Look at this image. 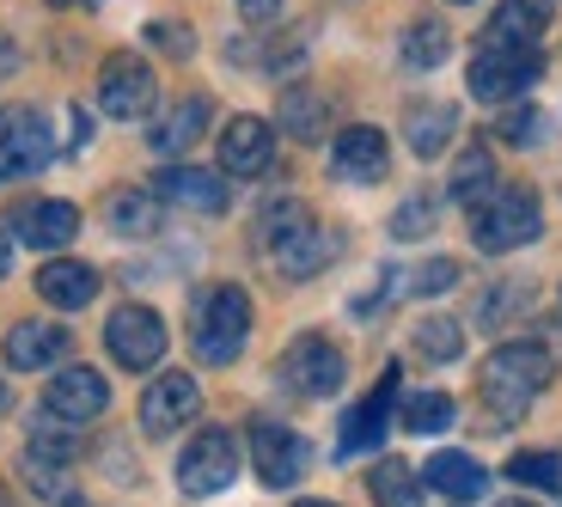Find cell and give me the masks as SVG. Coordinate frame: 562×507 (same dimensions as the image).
I'll return each instance as SVG.
<instances>
[{
  "label": "cell",
  "mask_w": 562,
  "mask_h": 507,
  "mask_svg": "<svg viewBox=\"0 0 562 507\" xmlns=\"http://www.w3.org/2000/svg\"><path fill=\"white\" fill-rule=\"evenodd\" d=\"M147 37H154L159 49H171V56H190V31H183L178 19H159V25H147Z\"/></svg>",
  "instance_id": "obj_38"
},
{
  "label": "cell",
  "mask_w": 562,
  "mask_h": 507,
  "mask_svg": "<svg viewBox=\"0 0 562 507\" xmlns=\"http://www.w3.org/2000/svg\"><path fill=\"white\" fill-rule=\"evenodd\" d=\"M452 282H459V263L452 257H428V263H416V275L397 282V294H447Z\"/></svg>",
  "instance_id": "obj_35"
},
{
  "label": "cell",
  "mask_w": 562,
  "mask_h": 507,
  "mask_svg": "<svg viewBox=\"0 0 562 507\" xmlns=\"http://www.w3.org/2000/svg\"><path fill=\"white\" fill-rule=\"evenodd\" d=\"M49 7H99V0H49Z\"/></svg>",
  "instance_id": "obj_41"
},
{
  "label": "cell",
  "mask_w": 562,
  "mask_h": 507,
  "mask_svg": "<svg viewBox=\"0 0 562 507\" xmlns=\"http://www.w3.org/2000/svg\"><path fill=\"white\" fill-rule=\"evenodd\" d=\"M276 166V128L263 116H233L221 128V171L226 178H263Z\"/></svg>",
  "instance_id": "obj_15"
},
{
  "label": "cell",
  "mask_w": 562,
  "mask_h": 507,
  "mask_svg": "<svg viewBox=\"0 0 562 507\" xmlns=\"http://www.w3.org/2000/svg\"><path fill=\"white\" fill-rule=\"evenodd\" d=\"M452 128H459V111H452V104H409L404 135H409V147H416L422 159H435L440 147L452 142Z\"/></svg>",
  "instance_id": "obj_27"
},
{
  "label": "cell",
  "mask_w": 562,
  "mask_h": 507,
  "mask_svg": "<svg viewBox=\"0 0 562 507\" xmlns=\"http://www.w3.org/2000/svg\"><path fill=\"white\" fill-rule=\"evenodd\" d=\"M7 269H13V233L0 226V275H7Z\"/></svg>",
  "instance_id": "obj_40"
},
{
  "label": "cell",
  "mask_w": 562,
  "mask_h": 507,
  "mask_svg": "<svg viewBox=\"0 0 562 507\" xmlns=\"http://www.w3.org/2000/svg\"><path fill=\"white\" fill-rule=\"evenodd\" d=\"M538 233H544V209H538V190H526V183H502L483 209H471V239L490 257L520 251Z\"/></svg>",
  "instance_id": "obj_4"
},
{
  "label": "cell",
  "mask_w": 562,
  "mask_h": 507,
  "mask_svg": "<svg viewBox=\"0 0 562 507\" xmlns=\"http://www.w3.org/2000/svg\"><path fill=\"white\" fill-rule=\"evenodd\" d=\"M196 409H202L196 380L171 367V373H159V380L140 392V435H147V440H166V435H178V428L190 422Z\"/></svg>",
  "instance_id": "obj_13"
},
{
  "label": "cell",
  "mask_w": 562,
  "mask_h": 507,
  "mask_svg": "<svg viewBox=\"0 0 562 507\" xmlns=\"http://www.w3.org/2000/svg\"><path fill=\"white\" fill-rule=\"evenodd\" d=\"M49 154H56L49 123H43L37 111H25V104H0V183L43 171Z\"/></svg>",
  "instance_id": "obj_6"
},
{
  "label": "cell",
  "mask_w": 562,
  "mask_h": 507,
  "mask_svg": "<svg viewBox=\"0 0 562 507\" xmlns=\"http://www.w3.org/2000/svg\"><path fill=\"white\" fill-rule=\"evenodd\" d=\"M367 489H373L380 507H422V477L404 465V459H380L373 477H367Z\"/></svg>",
  "instance_id": "obj_29"
},
{
  "label": "cell",
  "mask_w": 562,
  "mask_h": 507,
  "mask_svg": "<svg viewBox=\"0 0 562 507\" xmlns=\"http://www.w3.org/2000/svg\"><path fill=\"white\" fill-rule=\"evenodd\" d=\"M342 349L330 337H294L288 342V354H281V380L294 385V392H306V397H330V392H342Z\"/></svg>",
  "instance_id": "obj_11"
},
{
  "label": "cell",
  "mask_w": 562,
  "mask_h": 507,
  "mask_svg": "<svg viewBox=\"0 0 562 507\" xmlns=\"http://www.w3.org/2000/svg\"><path fill=\"white\" fill-rule=\"evenodd\" d=\"M209 116H214V104L202 99V92H190V99H178L154 128H147V142H154V154L178 159V154H190V147H196L202 135H209Z\"/></svg>",
  "instance_id": "obj_18"
},
{
  "label": "cell",
  "mask_w": 562,
  "mask_h": 507,
  "mask_svg": "<svg viewBox=\"0 0 562 507\" xmlns=\"http://www.w3.org/2000/svg\"><path fill=\"white\" fill-rule=\"evenodd\" d=\"M502 507H532V502H502Z\"/></svg>",
  "instance_id": "obj_44"
},
{
  "label": "cell",
  "mask_w": 562,
  "mask_h": 507,
  "mask_svg": "<svg viewBox=\"0 0 562 507\" xmlns=\"http://www.w3.org/2000/svg\"><path fill=\"white\" fill-rule=\"evenodd\" d=\"M104 349L116 354V367L147 373V367L166 361V318L154 306H116L111 325H104Z\"/></svg>",
  "instance_id": "obj_7"
},
{
  "label": "cell",
  "mask_w": 562,
  "mask_h": 507,
  "mask_svg": "<svg viewBox=\"0 0 562 507\" xmlns=\"http://www.w3.org/2000/svg\"><path fill=\"white\" fill-rule=\"evenodd\" d=\"M257 239H263V251L276 257V269L288 282H306V275L330 269V257L342 251V239L306 209V202H276V209H263Z\"/></svg>",
  "instance_id": "obj_1"
},
{
  "label": "cell",
  "mask_w": 562,
  "mask_h": 507,
  "mask_svg": "<svg viewBox=\"0 0 562 507\" xmlns=\"http://www.w3.org/2000/svg\"><path fill=\"white\" fill-rule=\"evenodd\" d=\"M544 385H550V349L544 342H502L477 373V392H483L495 422H520Z\"/></svg>",
  "instance_id": "obj_2"
},
{
  "label": "cell",
  "mask_w": 562,
  "mask_h": 507,
  "mask_svg": "<svg viewBox=\"0 0 562 507\" xmlns=\"http://www.w3.org/2000/svg\"><path fill=\"white\" fill-rule=\"evenodd\" d=\"M276 116H281V128H288L294 142H318L324 123H330V104H324V92H312V86H288Z\"/></svg>",
  "instance_id": "obj_26"
},
{
  "label": "cell",
  "mask_w": 562,
  "mask_h": 507,
  "mask_svg": "<svg viewBox=\"0 0 562 507\" xmlns=\"http://www.w3.org/2000/svg\"><path fill=\"white\" fill-rule=\"evenodd\" d=\"M300 507H337V502H300Z\"/></svg>",
  "instance_id": "obj_42"
},
{
  "label": "cell",
  "mask_w": 562,
  "mask_h": 507,
  "mask_svg": "<svg viewBox=\"0 0 562 507\" xmlns=\"http://www.w3.org/2000/svg\"><path fill=\"white\" fill-rule=\"evenodd\" d=\"M337 178H349V183H380L385 178V166H392V147H385V135L380 128H367V123H355V128H342L337 135Z\"/></svg>",
  "instance_id": "obj_20"
},
{
  "label": "cell",
  "mask_w": 562,
  "mask_h": 507,
  "mask_svg": "<svg viewBox=\"0 0 562 507\" xmlns=\"http://www.w3.org/2000/svg\"><path fill=\"white\" fill-rule=\"evenodd\" d=\"M532 300H538V288L532 282H514V288H490V294H483V306H477V318H483V325H507V318H520V312L526 306H532Z\"/></svg>",
  "instance_id": "obj_34"
},
{
  "label": "cell",
  "mask_w": 562,
  "mask_h": 507,
  "mask_svg": "<svg viewBox=\"0 0 562 507\" xmlns=\"http://www.w3.org/2000/svg\"><path fill=\"white\" fill-rule=\"evenodd\" d=\"M104 404H111V385H104L92 367H61L56 380L43 385V416H56V422H68V428L99 422Z\"/></svg>",
  "instance_id": "obj_10"
},
{
  "label": "cell",
  "mask_w": 562,
  "mask_h": 507,
  "mask_svg": "<svg viewBox=\"0 0 562 507\" xmlns=\"http://www.w3.org/2000/svg\"><path fill=\"white\" fill-rule=\"evenodd\" d=\"M159 99L154 86V68L140 56H128V49H116V56H104L99 68V111L116 116V123H135V116H147Z\"/></svg>",
  "instance_id": "obj_8"
},
{
  "label": "cell",
  "mask_w": 562,
  "mask_h": 507,
  "mask_svg": "<svg viewBox=\"0 0 562 507\" xmlns=\"http://www.w3.org/2000/svg\"><path fill=\"white\" fill-rule=\"evenodd\" d=\"M507 477L526 483V489L557 495L562 489V459H557V452H514V459H507Z\"/></svg>",
  "instance_id": "obj_32"
},
{
  "label": "cell",
  "mask_w": 562,
  "mask_h": 507,
  "mask_svg": "<svg viewBox=\"0 0 562 507\" xmlns=\"http://www.w3.org/2000/svg\"><path fill=\"white\" fill-rule=\"evenodd\" d=\"M154 196L171 202V209H190V214H226V178L221 171H202V166H166L154 178Z\"/></svg>",
  "instance_id": "obj_16"
},
{
  "label": "cell",
  "mask_w": 562,
  "mask_h": 507,
  "mask_svg": "<svg viewBox=\"0 0 562 507\" xmlns=\"http://www.w3.org/2000/svg\"><path fill=\"white\" fill-rule=\"evenodd\" d=\"M435 226V196H409L404 209L392 214V239H422Z\"/></svg>",
  "instance_id": "obj_37"
},
{
  "label": "cell",
  "mask_w": 562,
  "mask_h": 507,
  "mask_svg": "<svg viewBox=\"0 0 562 507\" xmlns=\"http://www.w3.org/2000/svg\"><path fill=\"white\" fill-rule=\"evenodd\" d=\"M557 312H562V294H557Z\"/></svg>",
  "instance_id": "obj_46"
},
{
  "label": "cell",
  "mask_w": 562,
  "mask_h": 507,
  "mask_svg": "<svg viewBox=\"0 0 562 507\" xmlns=\"http://www.w3.org/2000/svg\"><path fill=\"white\" fill-rule=\"evenodd\" d=\"M495 135H502V142H514V147H532L538 135H544V111H532V104H514V111H502Z\"/></svg>",
  "instance_id": "obj_36"
},
{
  "label": "cell",
  "mask_w": 562,
  "mask_h": 507,
  "mask_svg": "<svg viewBox=\"0 0 562 507\" xmlns=\"http://www.w3.org/2000/svg\"><path fill=\"white\" fill-rule=\"evenodd\" d=\"M502 183H495V159L483 142H471L459 154V166H452V202H464V209H483V202L495 196Z\"/></svg>",
  "instance_id": "obj_24"
},
{
  "label": "cell",
  "mask_w": 562,
  "mask_h": 507,
  "mask_svg": "<svg viewBox=\"0 0 562 507\" xmlns=\"http://www.w3.org/2000/svg\"><path fill=\"white\" fill-rule=\"evenodd\" d=\"M452 7H471V0H452Z\"/></svg>",
  "instance_id": "obj_45"
},
{
  "label": "cell",
  "mask_w": 562,
  "mask_h": 507,
  "mask_svg": "<svg viewBox=\"0 0 562 507\" xmlns=\"http://www.w3.org/2000/svg\"><path fill=\"white\" fill-rule=\"evenodd\" d=\"M447 49H452V31L440 25V19H416V25L404 31V68H416V74L440 68Z\"/></svg>",
  "instance_id": "obj_30"
},
{
  "label": "cell",
  "mask_w": 562,
  "mask_h": 507,
  "mask_svg": "<svg viewBox=\"0 0 562 507\" xmlns=\"http://www.w3.org/2000/svg\"><path fill=\"white\" fill-rule=\"evenodd\" d=\"M37 294L56 312H80V306H92V294H99V269L80 263V257H49V263L37 269Z\"/></svg>",
  "instance_id": "obj_19"
},
{
  "label": "cell",
  "mask_w": 562,
  "mask_h": 507,
  "mask_svg": "<svg viewBox=\"0 0 562 507\" xmlns=\"http://www.w3.org/2000/svg\"><path fill=\"white\" fill-rule=\"evenodd\" d=\"M25 483L56 507H80V489L68 477V459H49V452H25Z\"/></svg>",
  "instance_id": "obj_28"
},
{
  "label": "cell",
  "mask_w": 562,
  "mask_h": 507,
  "mask_svg": "<svg viewBox=\"0 0 562 507\" xmlns=\"http://www.w3.org/2000/svg\"><path fill=\"white\" fill-rule=\"evenodd\" d=\"M233 477H239V447H233V435L226 428H202L178 459V489L202 502V495H221Z\"/></svg>",
  "instance_id": "obj_9"
},
{
  "label": "cell",
  "mask_w": 562,
  "mask_h": 507,
  "mask_svg": "<svg viewBox=\"0 0 562 507\" xmlns=\"http://www.w3.org/2000/svg\"><path fill=\"white\" fill-rule=\"evenodd\" d=\"M397 392H404V373H397V367H385L380 385H373V392H367L361 404H355L349 416H342V435H337V452H342V459H355V452H373V447L385 440Z\"/></svg>",
  "instance_id": "obj_12"
},
{
  "label": "cell",
  "mask_w": 562,
  "mask_h": 507,
  "mask_svg": "<svg viewBox=\"0 0 562 507\" xmlns=\"http://www.w3.org/2000/svg\"><path fill=\"white\" fill-rule=\"evenodd\" d=\"M422 483L440 489L447 502H477V495L490 489V471H483L471 452H435V459L422 465Z\"/></svg>",
  "instance_id": "obj_22"
},
{
  "label": "cell",
  "mask_w": 562,
  "mask_h": 507,
  "mask_svg": "<svg viewBox=\"0 0 562 507\" xmlns=\"http://www.w3.org/2000/svg\"><path fill=\"white\" fill-rule=\"evenodd\" d=\"M245 337H251V300H245V288H233V282L209 288L196 300V318H190V349H196V361L202 367L239 361Z\"/></svg>",
  "instance_id": "obj_3"
},
{
  "label": "cell",
  "mask_w": 562,
  "mask_h": 507,
  "mask_svg": "<svg viewBox=\"0 0 562 507\" xmlns=\"http://www.w3.org/2000/svg\"><path fill=\"white\" fill-rule=\"evenodd\" d=\"M550 19H557V0H502L483 43H538Z\"/></svg>",
  "instance_id": "obj_23"
},
{
  "label": "cell",
  "mask_w": 562,
  "mask_h": 507,
  "mask_svg": "<svg viewBox=\"0 0 562 507\" xmlns=\"http://www.w3.org/2000/svg\"><path fill=\"white\" fill-rule=\"evenodd\" d=\"M0 409H7V380H0Z\"/></svg>",
  "instance_id": "obj_43"
},
{
  "label": "cell",
  "mask_w": 562,
  "mask_h": 507,
  "mask_svg": "<svg viewBox=\"0 0 562 507\" xmlns=\"http://www.w3.org/2000/svg\"><path fill=\"white\" fill-rule=\"evenodd\" d=\"M251 465H257V477H263V489H294L300 471H306V440H300L294 428L257 416L251 422Z\"/></svg>",
  "instance_id": "obj_14"
},
{
  "label": "cell",
  "mask_w": 562,
  "mask_h": 507,
  "mask_svg": "<svg viewBox=\"0 0 562 507\" xmlns=\"http://www.w3.org/2000/svg\"><path fill=\"white\" fill-rule=\"evenodd\" d=\"M239 13L251 19V25H269V19L281 13V0H239Z\"/></svg>",
  "instance_id": "obj_39"
},
{
  "label": "cell",
  "mask_w": 562,
  "mask_h": 507,
  "mask_svg": "<svg viewBox=\"0 0 562 507\" xmlns=\"http://www.w3.org/2000/svg\"><path fill=\"white\" fill-rule=\"evenodd\" d=\"M61 354H68V330L49 325V318H25V325L7 330V367H19V373L56 367Z\"/></svg>",
  "instance_id": "obj_21"
},
{
  "label": "cell",
  "mask_w": 562,
  "mask_h": 507,
  "mask_svg": "<svg viewBox=\"0 0 562 507\" xmlns=\"http://www.w3.org/2000/svg\"><path fill=\"white\" fill-rule=\"evenodd\" d=\"M104 221H111V233H123V239H147L159 226V196L154 190H111V196H104Z\"/></svg>",
  "instance_id": "obj_25"
},
{
  "label": "cell",
  "mask_w": 562,
  "mask_h": 507,
  "mask_svg": "<svg viewBox=\"0 0 562 507\" xmlns=\"http://www.w3.org/2000/svg\"><path fill=\"white\" fill-rule=\"evenodd\" d=\"M13 233L31 251H61V245H74V233H80V209H74V202H25V209L13 214Z\"/></svg>",
  "instance_id": "obj_17"
},
{
  "label": "cell",
  "mask_w": 562,
  "mask_h": 507,
  "mask_svg": "<svg viewBox=\"0 0 562 507\" xmlns=\"http://www.w3.org/2000/svg\"><path fill=\"white\" fill-rule=\"evenodd\" d=\"M538 74H544L538 43H477V56H471V99L507 104V99H520Z\"/></svg>",
  "instance_id": "obj_5"
},
{
  "label": "cell",
  "mask_w": 562,
  "mask_h": 507,
  "mask_svg": "<svg viewBox=\"0 0 562 507\" xmlns=\"http://www.w3.org/2000/svg\"><path fill=\"white\" fill-rule=\"evenodd\" d=\"M404 428H409V435H447V428H452V397L447 392L404 397Z\"/></svg>",
  "instance_id": "obj_31"
},
{
  "label": "cell",
  "mask_w": 562,
  "mask_h": 507,
  "mask_svg": "<svg viewBox=\"0 0 562 507\" xmlns=\"http://www.w3.org/2000/svg\"><path fill=\"white\" fill-rule=\"evenodd\" d=\"M416 354H428V361H459L464 354L459 318H422L416 325Z\"/></svg>",
  "instance_id": "obj_33"
}]
</instances>
